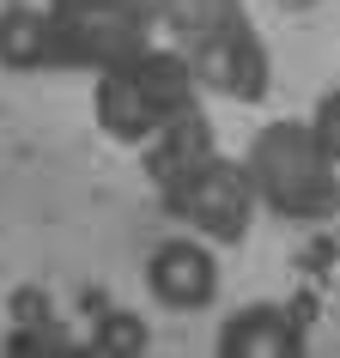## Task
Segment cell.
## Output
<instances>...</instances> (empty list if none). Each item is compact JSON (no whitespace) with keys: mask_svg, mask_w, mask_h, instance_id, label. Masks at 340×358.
<instances>
[{"mask_svg":"<svg viewBox=\"0 0 340 358\" xmlns=\"http://www.w3.org/2000/svg\"><path fill=\"white\" fill-rule=\"evenodd\" d=\"M146 292L164 310L176 316H194V310H207L213 292H219V262H213L207 243H194V237H170L146 255Z\"/></svg>","mask_w":340,"mask_h":358,"instance_id":"6da1fadb","label":"cell"},{"mask_svg":"<svg viewBox=\"0 0 340 358\" xmlns=\"http://www.w3.org/2000/svg\"><path fill=\"white\" fill-rule=\"evenodd\" d=\"M219 352H225V358H292V352H298V328H292L280 310L255 303V310H243V316L225 322Z\"/></svg>","mask_w":340,"mask_h":358,"instance_id":"7a4b0ae2","label":"cell"},{"mask_svg":"<svg viewBox=\"0 0 340 358\" xmlns=\"http://www.w3.org/2000/svg\"><path fill=\"white\" fill-rule=\"evenodd\" d=\"M43 49H49V24H43V13L6 6V13H0V67L24 73V67H37V61H43Z\"/></svg>","mask_w":340,"mask_h":358,"instance_id":"3957f363","label":"cell"},{"mask_svg":"<svg viewBox=\"0 0 340 358\" xmlns=\"http://www.w3.org/2000/svg\"><path fill=\"white\" fill-rule=\"evenodd\" d=\"M97 352H146V322L134 316V310H122V316H104L97 322Z\"/></svg>","mask_w":340,"mask_h":358,"instance_id":"277c9868","label":"cell"}]
</instances>
